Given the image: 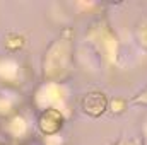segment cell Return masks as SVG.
Returning a JSON list of instances; mask_svg holds the SVG:
<instances>
[{
    "label": "cell",
    "mask_w": 147,
    "mask_h": 145,
    "mask_svg": "<svg viewBox=\"0 0 147 145\" xmlns=\"http://www.w3.org/2000/svg\"><path fill=\"white\" fill-rule=\"evenodd\" d=\"M24 46V38L17 36V34H10V36L5 39V48L9 51H17Z\"/></svg>",
    "instance_id": "cell-3"
},
{
    "label": "cell",
    "mask_w": 147,
    "mask_h": 145,
    "mask_svg": "<svg viewBox=\"0 0 147 145\" xmlns=\"http://www.w3.org/2000/svg\"><path fill=\"white\" fill-rule=\"evenodd\" d=\"M80 109L86 114L92 116V118L101 116L108 109V97H106V94H103L99 91H92V92L84 94V97L80 99Z\"/></svg>",
    "instance_id": "cell-1"
},
{
    "label": "cell",
    "mask_w": 147,
    "mask_h": 145,
    "mask_svg": "<svg viewBox=\"0 0 147 145\" xmlns=\"http://www.w3.org/2000/svg\"><path fill=\"white\" fill-rule=\"evenodd\" d=\"M134 101H135V103H139V104H147V87L144 89V92H140Z\"/></svg>",
    "instance_id": "cell-4"
},
{
    "label": "cell",
    "mask_w": 147,
    "mask_h": 145,
    "mask_svg": "<svg viewBox=\"0 0 147 145\" xmlns=\"http://www.w3.org/2000/svg\"><path fill=\"white\" fill-rule=\"evenodd\" d=\"M38 126L45 135H55L63 126V114L55 108H46L38 118Z\"/></svg>",
    "instance_id": "cell-2"
}]
</instances>
